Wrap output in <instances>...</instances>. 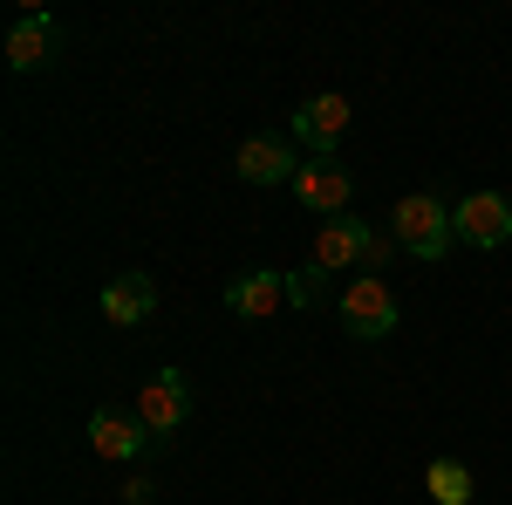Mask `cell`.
<instances>
[{
    "label": "cell",
    "mask_w": 512,
    "mask_h": 505,
    "mask_svg": "<svg viewBox=\"0 0 512 505\" xmlns=\"http://www.w3.org/2000/svg\"><path fill=\"white\" fill-rule=\"evenodd\" d=\"M390 239L403 246V253H417V260H444L451 253V205L437 192H410V198H396V212H390Z\"/></svg>",
    "instance_id": "6da1fadb"
},
{
    "label": "cell",
    "mask_w": 512,
    "mask_h": 505,
    "mask_svg": "<svg viewBox=\"0 0 512 505\" xmlns=\"http://www.w3.org/2000/svg\"><path fill=\"white\" fill-rule=\"evenodd\" d=\"M451 233L465 239V246H478V253L506 246V239H512V198H499V192L458 198V205H451Z\"/></svg>",
    "instance_id": "7a4b0ae2"
},
{
    "label": "cell",
    "mask_w": 512,
    "mask_h": 505,
    "mask_svg": "<svg viewBox=\"0 0 512 505\" xmlns=\"http://www.w3.org/2000/svg\"><path fill=\"white\" fill-rule=\"evenodd\" d=\"M349 192H355V178H349V164H335V157H308V164L294 171V198H301L308 212L342 219V212H349Z\"/></svg>",
    "instance_id": "3957f363"
},
{
    "label": "cell",
    "mask_w": 512,
    "mask_h": 505,
    "mask_svg": "<svg viewBox=\"0 0 512 505\" xmlns=\"http://www.w3.org/2000/svg\"><path fill=\"white\" fill-rule=\"evenodd\" d=\"M342 321H349V335H362V342H383L396 328V294L376 273H362L349 294H342Z\"/></svg>",
    "instance_id": "277c9868"
},
{
    "label": "cell",
    "mask_w": 512,
    "mask_h": 505,
    "mask_svg": "<svg viewBox=\"0 0 512 505\" xmlns=\"http://www.w3.org/2000/svg\"><path fill=\"white\" fill-rule=\"evenodd\" d=\"M294 137L315 157H335V144L349 137V96H335V89H328V96H308V103L294 110Z\"/></svg>",
    "instance_id": "5b68a950"
},
{
    "label": "cell",
    "mask_w": 512,
    "mask_h": 505,
    "mask_svg": "<svg viewBox=\"0 0 512 505\" xmlns=\"http://www.w3.org/2000/svg\"><path fill=\"white\" fill-rule=\"evenodd\" d=\"M137 417L151 424V437L185 424V417H192V383H185V369H158V376L144 383V396H137Z\"/></svg>",
    "instance_id": "8992f818"
},
{
    "label": "cell",
    "mask_w": 512,
    "mask_h": 505,
    "mask_svg": "<svg viewBox=\"0 0 512 505\" xmlns=\"http://www.w3.org/2000/svg\"><path fill=\"white\" fill-rule=\"evenodd\" d=\"M233 164H239V178H246V185H294V171H301L308 157H294L287 137H246Z\"/></svg>",
    "instance_id": "52a82bcc"
},
{
    "label": "cell",
    "mask_w": 512,
    "mask_h": 505,
    "mask_svg": "<svg viewBox=\"0 0 512 505\" xmlns=\"http://www.w3.org/2000/svg\"><path fill=\"white\" fill-rule=\"evenodd\" d=\"M226 308H233L239 321H267L274 308H287V273H274V267L239 273L233 287H226Z\"/></svg>",
    "instance_id": "ba28073f"
},
{
    "label": "cell",
    "mask_w": 512,
    "mask_h": 505,
    "mask_svg": "<svg viewBox=\"0 0 512 505\" xmlns=\"http://www.w3.org/2000/svg\"><path fill=\"white\" fill-rule=\"evenodd\" d=\"M362 253H369V219H328L315 233V267L321 273L362 267Z\"/></svg>",
    "instance_id": "9c48e42d"
},
{
    "label": "cell",
    "mask_w": 512,
    "mask_h": 505,
    "mask_svg": "<svg viewBox=\"0 0 512 505\" xmlns=\"http://www.w3.org/2000/svg\"><path fill=\"white\" fill-rule=\"evenodd\" d=\"M55 62V21L48 14H21L14 28H7V69H48Z\"/></svg>",
    "instance_id": "30bf717a"
},
{
    "label": "cell",
    "mask_w": 512,
    "mask_h": 505,
    "mask_svg": "<svg viewBox=\"0 0 512 505\" xmlns=\"http://www.w3.org/2000/svg\"><path fill=\"white\" fill-rule=\"evenodd\" d=\"M151 308H158V280H151V273H117V280L103 287V314H110L117 328L151 321Z\"/></svg>",
    "instance_id": "8fae6325"
},
{
    "label": "cell",
    "mask_w": 512,
    "mask_h": 505,
    "mask_svg": "<svg viewBox=\"0 0 512 505\" xmlns=\"http://www.w3.org/2000/svg\"><path fill=\"white\" fill-rule=\"evenodd\" d=\"M144 437H151V424L130 417V410H96V417H89V444H96V458H137Z\"/></svg>",
    "instance_id": "7c38bea8"
},
{
    "label": "cell",
    "mask_w": 512,
    "mask_h": 505,
    "mask_svg": "<svg viewBox=\"0 0 512 505\" xmlns=\"http://www.w3.org/2000/svg\"><path fill=\"white\" fill-rule=\"evenodd\" d=\"M431 499L437 505H472V465L437 458V465H431Z\"/></svg>",
    "instance_id": "4fadbf2b"
},
{
    "label": "cell",
    "mask_w": 512,
    "mask_h": 505,
    "mask_svg": "<svg viewBox=\"0 0 512 505\" xmlns=\"http://www.w3.org/2000/svg\"><path fill=\"white\" fill-rule=\"evenodd\" d=\"M321 287H328V273H321V267L287 273V308H315V301H321Z\"/></svg>",
    "instance_id": "5bb4252c"
}]
</instances>
